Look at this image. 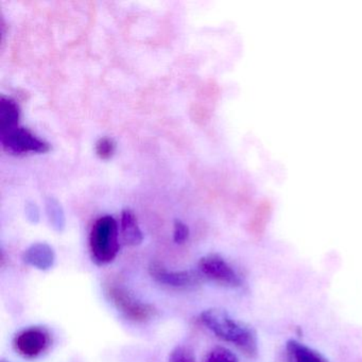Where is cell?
I'll return each instance as SVG.
<instances>
[{
  "mask_svg": "<svg viewBox=\"0 0 362 362\" xmlns=\"http://www.w3.org/2000/svg\"><path fill=\"white\" fill-rule=\"evenodd\" d=\"M203 325L218 338L232 343L247 357L255 358L258 354V339L255 329L249 324L233 317L228 311L211 308L200 315Z\"/></svg>",
  "mask_w": 362,
  "mask_h": 362,
  "instance_id": "6da1fadb",
  "label": "cell"
},
{
  "mask_svg": "<svg viewBox=\"0 0 362 362\" xmlns=\"http://www.w3.org/2000/svg\"><path fill=\"white\" fill-rule=\"evenodd\" d=\"M90 249L93 260L97 264H110L119 252L117 222L111 216L99 218L90 236Z\"/></svg>",
  "mask_w": 362,
  "mask_h": 362,
  "instance_id": "7a4b0ae2",
  "label": "cell"
},
{
  "mask_svg": "<svg viewBox=\"0 0 362 362\" xmlns=\"http://www.w3.org/2000/svg\"><path fill=\"white\" fill-rule=\"evenodd\" d=\"M105 292L115 308L130 321L135 323H146L156 315V309L154 306L135 298L120 284H109Z\"/></svg>",
  "mask_w": 362,
  "mask_h": 362,
  "instance_id": "3957f363",
  "label": "cell"
},
{
  "mask_svg": "<svg viewBox=\"0 0 362 362\" xmlns=\"http://www.w3.org/2000/svg\"><path fill=\"white\" fill-rule=\"evenodd\" d=\"M199 271L205 279L228 288H239L243 279L236 269L219 254L203 256L199 262Z\"/></svg>",
  "mask_w": 362,
  "mask_h": 362,
  "instance_id": "277c9868",
  "label": "cell"
},
{
  "mask_svg": "<svg viewBox=\"0 0 362 362\" xmlns=\"http://www.w3.org/2000/svg\"><path fill=\"white\" fill-rule=\"evenodd\" d=\"M0 141L4 150L13 156L28 153H46L50 147L46 141L35 136L28 129L18 127L13 130L0 134Z\"/></svg>",
  "mask_w": 362,
  "mask_h": 362,
  "instance_id": "5b68a950",
  "label": "cell"
},
{
  "mask_svg": "<svg viewBox=\"0 0 362 362\" xmlns=\"http://www.w3.org/2000/svg\"><path fill=\"white\" fill-rule=\"evenodd\" d=\"M52 345V334L42 326L25 328L16 334L14 349L23 357L35 359L43 355Z\"/></svg>",
  "mask_w": 362,
  "mask_h": 362,
  "instance_id": "8992f818",
  "label": "cell"
},
{
  "mask_svg": "<svg viewBox=\"0 0 362 362\" xmlns=\"http://www.w3.org/2000/svg\"><path fill=\"white\" fill-rule=\"evenodd\" d=\"M149 273L156 283L175 289H194L203 279L199 270H169L160 262H151Z\"/></svg>",
  "mask_w": 362,
  "mask_h": 362,
  "instance_id": "52a82bcc",
  "label": "cell"
},
{
  "mask_svg": "<svg viewBox=\"0 0 362 362\" xmlns=\"http://www.w3.org/2000/svg\"><path fill=\"white\" fill-rule=\"evenodd\" d=\"M23 260L37 270L48 271L54 266L56 253L48 243H33L24 252Z\"/></svg>",
  "mask_w": 362,
  "mask_h": 362,
  "instance_id": "ba28073f",
  "label": "cell"
},
{
  "mask_svg": "<svg viewBox=\"0 0 362 362\" xmlns=\"http://www.w3.org/2000/svg\"><path fill=\"white\" fill-rule=\"evenodd\" d=\"M286 351L291 362H328L320 351L293 339L286 343Z\"/></svg>",
  "mask_w": 362,
  "mask_h": 362,
  "instance_id": "9c48e42d",
  "label": "cell"
},
{
  "mask_svg": "<svg viewBox=\"0 0 362 362\" xmlns=\"http://www.w3.org/2000/svg\"><path fill=\"white\" fill-rule=\"evenodd\" d=\"M122 234L127 245L136 247L144 240L143 232L139 228L136 216L130 209H124L122 214Z\"/></svg>",
  "mask_w": 362,
  "mask_h": 362,
  "instance_id": "30bf717a",
  "label": "cell"
},
{
  "mask_svg": "<svg viewBox=\"0 0 362 362\" xmlns=\"http://www.w3.org/2000/svg\"><path fill=\"white\" fill-rule=\"evenodd\" d=\"M20 107L16 101L7 97H1L0 100V134L18 128L20 120Z\"/></svg>",
  "mask_w": 362,
  "mask_h": 362,
  "instance_id": "8fae6325",
  "label": "cell"
},
{
  "mask_svg": "<svg viewBox=\"0 0 362 362\" xmlns=\"http://www.w3.org/2000/svg\"><path fill=\"white\" fill-rule=\"evenodd\" d=\"M45 209L48 220L54 230L58 233L63 232L66 226V218L61 203L54 197H48L45 200Z\"/></svg>",
  "mask_w": 362,
  "mask_h": 362,
  "instance_id": "7c38bea8",
  "label": "cell"
},
{
  "mask_svg": "<svg viewBox=\"0 0 362 362\" xmlns=\"http://www.w3.org/2000/svg\"><path fill=\"white\" fill-rule=\"evenodd\" d=\"M205 362H238V359L230 349L218 346L209 354Z\"/></svg>",
  "mask_w": 362,
  "mask_h": 362,
  "instance_id": "4fadbf2b",
  "label": "cell"
},
{
  "mask_svg": "<svg viewBox=\"0 0 362 362\" xmlns=\"http://www.w3.org/2000/svg\"><path fill=\"white\" fill-rule=\"evenodd\" d=\"M115 149V143H114L113 139H109V137H103V139L97 141L96 153L103 160H109L110 158H112Z\"/></svg>",
  "mask_w": 362,
  "mask_h": 362,
  "instance_id": "5bb4252c",
  "label": "cell"
},
{
  "mask_svg": "<svg viewBox=\"0 0 362 362\" xmlns=\"http://www.w3.org/2000/svg\"><path fill=\"white\" fill-rule=\"evenodd\" d=\"M189 237V228L183 222L177 220L175 222V230H173V240L177 245L185 243Z\"/></svg>",
  "mask_w": 362,
  "mask_h": 362,
  "instance_id": "9a60e30c",
  "label": "cell"
},
{
  "mask_svg": "<svg viewBox=\"0 0 362 362\" xmlns=\"http://www.w3.org/2000/svg\"><path fill=\"white\" fill-rule=\"evenodd\" d=\"M169 362H196L194 361V355L192 351H188L186 347H177L175 351L171 353Z\"/></svg>",
  "mask_w": 362,
  "mask_h": 362,
  "instance_id": "2e32d148",
  "label": "cell"
},
{
  "mask_svg": "<svg viewBox=\"0 0 362 362\" xmlns=\"http://www.w3.org/2000/svg\"><path fill=\"white\" fill-rule=\"evenodd\" d=\"M25 214L30 223H39L41 214H40L39 206L35 202H27L26 206H25Z\"/></svg>",
  "mask_w": 362,
  "mask_h": 362,
  "instance_id": "e0dca14e",
  "label": "cell"
},
{
  "mask_svg": "<svg viewBox=\"0 0 362 362\" xmlns=\"http://www.w3.org/2000/svg\"><path fill=\"white\" fill-rule=\"evenodd\" d=\"M3 362H5V361H3Z\"/></svg>",
  "mask_w": 362,
  "mask_h": 362,
  "instance_id": "ac0fdd59",
  "label": "cell"
}]
</instances>
